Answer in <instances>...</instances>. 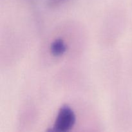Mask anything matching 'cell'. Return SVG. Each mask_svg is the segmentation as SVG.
<instances>
[{
    "label": "cell",
    "mask_w": 132,
    "mask_h": 132,
    "mask_svg": "<svg viewBox=\"0 0 132 132\" xmlns=\"http://www.w3.org/2000/svg\"><path fill=\"white\" fill-rule=\"evenodd\" d=\"M76 116L73 110L67 105L60 108L51 131L67 132L73 128L76 124Z\"/></svg>",
    "instance_id": "obj_1"
},
{
    "label": "cell",
    "mask_w": 132,
    "mask_h": 132,
    "mask_svg": "<svg viewBox=\"0 0 132 132\" xmlns=\"http://www.w3.org/2000/svg\"><path fill=\"white\" fill-rule=\"evenodd\" d=\"M50 53L53 56L59 57L63 55L67 50V46L63 39L58 38L54 40L50 45Z\"/></svg>",
    "instance_id": "obj_2"
}]
</instances>
